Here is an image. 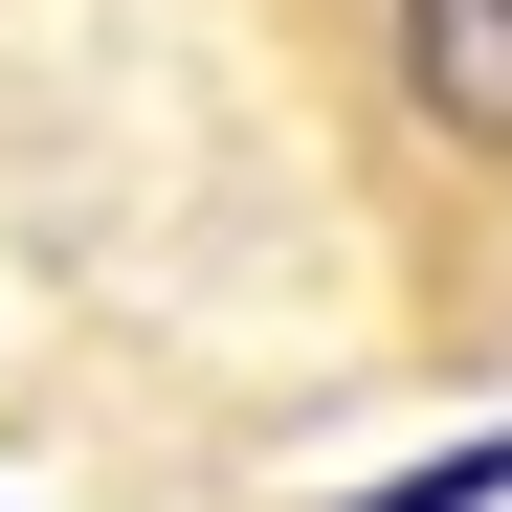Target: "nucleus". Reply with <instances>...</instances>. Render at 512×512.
I'll list each match as a JSON object with an SVG mask.
<instances>
[{"label":"nucleus","instance_id":"obj_1","mask_svg":"<svg viewBox=\"0 0 512 512\" xmlns=\"http://www.w3.org/2000/svg\"><path fill=\"white\" fill-rule=\"evenodd\" d=\"M401 90H423V134L512 156V0H401Z\"/></svg>","mask_w":512,"mask_h":512}]
</instances>
